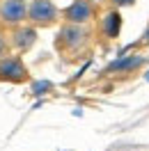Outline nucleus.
Wrapping results in <instances>:
<instances>
[{
    "mask_svg": "<svg viewBox=\"0 0 149 151\" xmlns=\"http://www.w3.org/2000/svg\"><path fill=\"white\" fill-rule=\"evenodd\" d=\"M57 16V9L51 0H35L32 7H30V19L35 23H41V25H48L53 23Z\"/></svg>",
    "mask_w": 149,
    "mask_h": 151,
    "instance_id": "1",
    "label": "nucleus"
},
{
    "mask_svg": "<svg viewBox=\"0 0 149 151\" xmlns=\"http://www.w3.org/2000/svg\"><path fill=\"white\" fill-rule=\"evenodd\" d=\"M25 14H28V7L23 0H2L0 5V19L5 23H21Z\"/></svg>",
    "mask_w": 149,
    "mask_h": 151,
    "instance_id": "2",
    "label": "nucleus"
},
{
    "mask_svg": "<svg viewBox=\"0 0 149 151\" xmlns=\"http://www.w3.org/2000/svg\"><path fill=\"white\" fill-rule=\"evenodd\" d=\"M92 14H94V9L87 0H76L74 5L67 9V19L78 25V23H87V21L92 19Z\"/></svg>",
    "mask_w": 149,
    "mask_h": 151,
    "instance_id": "3",
    "label": "nucleus"
},
{
    "mask_svg": "<svg viewBox=\"0 0 149 151\" xmlns=\"http://www.w3.org/2000/svg\"><path fill=\"white\" fill-rule=\"evenodd\" d=\"M0 76L9 80H23L25 78V66L21 64L19 57H5L0 62Z\"/></svg>",
    "mask_w": 149,
    "mask_h": 151,
    "instance_id": "4",
    "label": "nucleus"
},
{
    "mask_svg": "<svg viewBox=\"0 0 149 151\" xmlns=\"http://www.w3.org/2000/svg\"><path fill=\"white\" fill-rule=\"evenodd\" d=\"M101 30L106 37H117L122 30V16L117 14V12H110V14H106V19L101 21Z\"/></svg>",
    "mask_w": 149,
    "mask_h": 151,
    "instance_id": "5",
    "label": "nucleus"
},
{
    "mask_svg": "<svg viewBox=\"0 0 149 151\" xmlns=\"http://www.w3.org/2000/svg\"><path fill=\"white\" fill-rule=\"evenodd\" d=\"M85 37H87V35H85V30L76 28V25H69V28H64L62 32H60V39L64 41L67 46H71V48H74V46H80V44L85 41Z\"/></svg>",
    "mask_w": 149,
    "mask_h": 151,
    "instance_id": "6",
    "label": "nucleus"
},
{
    "mask_svg": "<svg viewBox=\"0 0 149 151\" xmlns=\"http://www.w3.org/2000/svg\"><path fill=\"white\" fill-rule=\"evenodd\" d=\"M142 64V57L140 55H126V57H119L110 64V71H131L135 66Z\"/></svg>",
    "mask_w": 149,
    "mask_h": 151,
    "instance_id": "7",
    "label": "nucleus"
},
{
    "mask_svg": "<svg viewBox=\"0 0 149 151\" xmlns=\"http://www.w3.org/2000/svg\"><path fill=\"white\" fill-rule=\"evenodd\" d=\"M32 41H35V32H32V30H21L19 35H16V46L19 48L32 46Z\"/></svg>",
    "mask_w": 149,
    "mask_h": 151,
    "instance_id": "8",
    "label": "nucleus"
},
{
    "mask_svg": "<svg viewBox=\"0 0 149 151\" xmlns=\"http://www.w3.org/2000/svg\"><path fill=\"white\" fill-rule=\"evenodd\" d=\"M115 5H133V0H115Z\"/></svg>",
    "mask_w": 149,
    "mask_h": 151,
    "instance_id": "9",
    "label": "nucleus"
},
{
    "mask_svg": "<svg viewBox=\"0 0 149 151\" xmlns=\"http://www.w3.org/2000/svg\"><path fill=\"white\" fill-rule=\"evenodd\" d=\"M147 76H149V73H147Z\"/></svg>",
    "mask_w": 149,
    "mask_h": 151,
    "instance_id": "10",
    "label": "nucleus"
}]
</instances>
